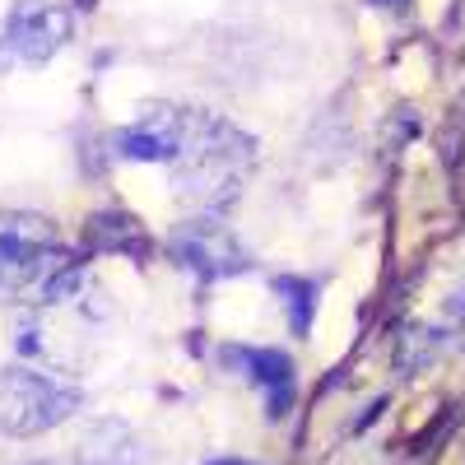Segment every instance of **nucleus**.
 <instances>
[{
    "label": "nucleus",
    "mask_w": 465,
    "mask_h": 465,
    "mask_svg": "<svg viewBox=\"0 0 465 465\" xmlns=\"http://www.w3.org/2000/svg\"><path fill=\"white\" fill-rule=\"evenodd\" d=\"M256 163V140L205 107H186V135L173 159V196L191 214H223L242 196Z\"/></svg>",
    "instance_id": "nucleus-1"
},
{
    "label": "nucleus",
    "mask_w": 465,
    "mask_h": 465,
    "mask_svg": "<svg viewBox=\"0 0 465 465\" xmlns=\"http://www.w3.org/2000/svg\"><path fill=\"white\" fill-rule=\"evenodd\" d=\"M80 261L61 247V232L47 214H0V284L28 293V302L43 293L56 275Z\"/></svg>",
    "instance_id": "nucleus-2"
},
{
    "label": "nucleus",
    "mask_w": 465,
    "mask_h": 465,
    "mask_svg": "<svg viewBox=\"0 0 465 465\" xmlns=\"http://www.w3.org/2000/svg\"><path fill=\"white\" fill-rule=\"evenodd\" d=\"M84 391L56 372L37 368H0V433L5 438H37L56 423L80 414Z\"/></svg>",
    "instance_id": "nucleus-3"
},
{
    "label": "nucleus",
    "mask_w": 465,
    "mask_h": 465,
    "mask_svg": "<svg viewBox=\"0 0 465 465\" xmlns=\"http://www.w3.org/2000/svg\"><path fill=\"white\" fill-rule=\"evenodd\" d=\"M168 256L186 270V275H196L201 284L232 280V275H242V270H252V252L242 247V238L219 214L182 219L168 232Z\"/></svg>",
    "instance_id": "nucleus-4"
},
{
    "label": "nucleus",
    "mask_w": 465,
    "mask_h": 465,
    "mask_svg": "<svg viewBox=\"0 0 465 465\" xmlns=\"http://www.w3.org/2000/svg\"><path fill=\"white\" fill-rule=\"evenodd\" d=\"M74 15L65 0H15V10L0 28V47L10 61L24 65H47L65 43H70Z\"/></svg>",
    "instance_id": "nucleus-5"
},
{
    "label": "nucleus",
    "mask_w": 465,
    "mask_h": 465,
    "mask_svg": "<svg viewBox=\"0 0 465 465\" xmlns=\"http://www.w3.org/2000/svg\"><path fill=\"white\" fill-rule=\"evenodd\" d=\"M186 135V107L144 103L131 122L112 135V153L126 163H173Z\"/></svg>",
    "instance_id": "nucleus-6"
},
{
    "label": "nucleus",
    "mask_w": 465,
    "mask_h": 465,
    "mask_svg": "<svg viewBox=\"0 0 465 465\" xmlns=\"http://www.w3.org/2000/svg\"><path fill=\"white\" fill-rule=\"evenodd\" d=\"M219 363L256 386L265 396L270 419H284L293 410V359L289 354H280V349H256V344H219Z\"/></svg>",
    "instance_id": "nucleus-7"
},
{
    "label": "nucleus",
    "mask_w": 465,
    "mask_h": 465,
    "mask_svg": "<svg viewBox=\"0 0 465 465\" xmlns=\"http://www.w3.org/2000/svg\"><path fill=\"white\" fill-rule=\"evenodd\" d=\"M144 460H149V451H144L140 433L116 414L94 419L80 433V447H74V465H144Z\"/></svg>",
    "instance_id": "nucleus-8"
},
{
    "label": "nucleus",
    "mask_w": 465,
    "mask_h": 465,
    "mask_svg": "<svg viewBox=\"0 0 465 465\" xmlns=\"http://www.w3.org/2000/svg\"><path fill=\"white\" fill-rule=\"evenodd\" d=\"M84 247L98 256H131V261H149V252H153L144 223L126 210H98L84 223Z\"/></svg>",
    "instance_id": "nucleus-9"
},
{
    "label": "nucleus",
    "mask_w": 465,
    "mask_h": 465,
    "mask_svg": "<svg viewBox=\"0 0 465 465\" xmlns=\"http://www.w3.org/2000/svg\"><path fill=\"white\" fill-rule=\"evenodd\" d=\"M275 293H280L284 312H289V331H293V335L312 331V317H317V280L280 275V280H275Z\"/></svg>",
    "instance_id": "nucleus-10"
},
{
    "label": "nucleus",
    "mask_w": 465,
    "mask_h": 465,
    "mask_svg": "<svg viewBox=\"0 0 465 465\" xmlns=\"http://www.w3.org/2000/svg\"><path fill=\"white\" fill-rule=\"evenodd\" d=\"M433 349H438V340H429V331H410L405 340H401V368L410 372V368H423L433 359Z\"/></svg>",
    "instance_id": "nucleus-11"
},
{
    "label": "nucleus",
    "mask_w": 465,
    "mask_h": 465,
    "mask_svg": "<svg viewBox=\"0 0 465 465\" xmlns=\"http://www.w3.org/2000/svg\"><path fill=\"white\" fill-rule=\"evenodd\" d=\"M210 465H252V460H232V456H228V460H210Z\"/></svg>",
    "instance_id": "nucleus-12"
},
{
    "label": "nucleus",
    "mask_w": 465,
    "mask_h": 465,
    "mask_svg": "<svg viewBox=\"0 0 465 465\" xmlns=\"http://www.w3.org/2000/svg\"><path fill=\"white\" fill-rule=\"evenodd\" d=\"M377 5H405V0H377Z\"/></svg>",
    "instance_id": "nucleus-13"
}]
</instances>
